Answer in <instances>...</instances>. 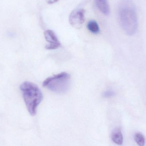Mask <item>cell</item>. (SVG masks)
I'll return each mask as SVG.
<instances>
[{
  "label": "cell",
  "instance_id": "2",
  "mask_svg": "<svg viewBox=\"0 0 146 146\" xmlns=\"http://www.w3.org/2000/svg\"><path fill=\"white\" fill-rule=\"evenodd\" d=\"M27 110L32 116L36 113L37 109L43 99V94L37 85L26 81L20 87Z\"/></svg>",
  "mask_w": 146,
  "mask_h": 146
},
{
  "label": "cell",
  "instance_id": "9",
  "mask_svg": "<svg viewBox=\"0 0 146 146\" xmlns=\"http://www.w3.org/2000/svg\"><path fill=\"white\" fill-rule=\"evenodd\" d=\"M134 139L139 146H144L145 144V139L141 133H137L134 135Z\"/></svg>",
  "mask_w": 146,
  "mask_h": 146
},
{
  "label": "cell",
  "instance_id": "8",
  "mask_svg": "<svg viewBox=\"0 0 146 146\" xmlns=\"http://www.w3.org/2000/svg\"><path fill=\"white\" fill-rule=\"evenodd\" d=\"M87 27L88 31L93 34H98L100 31L98 23L97 21L94 20H92L88 21Z\"/></svg>",
  "mask_w": 146,
  "mask_h": 146
},
{
  "label": "cell",
  "instance_id": "5",
  "mask_svg": "<svg viewBox=\"0 0 146 146\" xmlns=\"http://www.w3.org/2000/svg\"><path fill=\"white\" fill-rule=\"evenodd\" d=\"M44 36L45 40L48 42V44L45 46L46 49L55 50L60 47V43L53 31L51 30L45 31L44 32Z\"/></svg>",
  "mask_w": 146,
  "mask_h": 146
},
{
  "label": "cell",
  "instance_id": "6",
  "mask_svg": "<svg viewBox=\"0 0 146 146\" xmlns=\"http://www.w3.org/2000/svg\"><path fill=\"white\" fill-rule=\"evenodd\" d=\"M95 3L100 11L106 15H109L110 9L107 0H95Z\"/></svg>",
  "mask_w": 146,
  "mask_h": 146
},
{
  "label": "cell",
  "instance_id": "4",
  "mask_svg": "<svg viewBox=\"0 0 146 146\" xmlns=\"http://www.w3.org/2000/svg\"><path fill=\"white\" fill-rule=\"evenodd\" d=\"M85 11L82 9L73 10L69 16V23L72 27L76 29L81 28L85 22Z\"/></svg>",
  "mask_w": 146,
  "mask_h": 146
},
{
  "label": "cell",
  "instance_id": "3",
  "mask_svg": "<svg viewBox=\"0 0 146 146\" xmlns=\"http://www.w3.org/2000/svg\"><path fill=\"white\" fill-rule=\"evenodd\" d=\"M71 76L63 72L48 77L43 82L44 87L54 92L63 94L66 92L70 87Z\"/></svg>",
  "mask_w": 146,
  "mask_h": 146
},
{
  "label": "cell",
  "instance_id": "7",
  "mask_svg": "<svg viewBox=\"0 0 146 146\" xmlns=\"http://www.w3.org/2000/svg\"><path fill=\"white\" fill-rule=\"evenodd\" d=\"M111 139L117 145H121L123 143V136L121 130L119 128L115 129L111 134Z\"/></svg>",
  "mask_w": 146,
  "mask_h": 146
},
{
  "label": "cell",
  "instance_id": "10",
  "mask_svg": "<svg viewBox=\"0 0 146 146\" xmlns=\"http://www.w3.org/2000/svg\"><path fill=\"white\" fill-rule=\"evenodd\" d=\"M115 94V92L111 90H107L104 92V93L103 94V96L104 98H109L113 97Z\"/></svg>",
  "mask_w": 146,
  "mask_h": 146
},
{
  "label": "cell",
  "instance_id": "1",
  "mask_svg": "<svg viewBox=\"0 0 146 146\" xmlns=\"http://www.w3.org/2000/svg\"><path fill=\"white\" fill-rule=\"evenodd\" d=\"M118 18L122 28L129 36L136 33L138 20L133 0H122L118 8Z\"/></svg>",
  "mask_w": 146,
  "mask_h": 146
},
{
  "label": "cell",
  "instance_id": "11",
  "mask_svg": "<svg viewBox=\"0 0 146 146\" xmlns=\"http://www.w3.org/2000/svg\"><path fill=\"white\" fill-rule=\"evenodd\" d=\"M60 0H46V2L48 4H53L59 1Z\"/></svg>",
  "mask_w": 146,
  "mask_h": 146
}]
</instances>
